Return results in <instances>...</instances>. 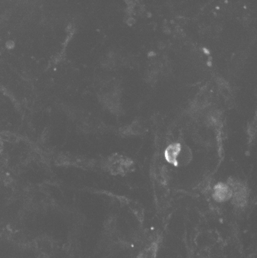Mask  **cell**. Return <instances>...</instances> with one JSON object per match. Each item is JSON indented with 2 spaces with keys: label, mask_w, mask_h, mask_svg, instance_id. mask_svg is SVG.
<instances>
[{
  "label": "cell",
  "mask_w": 257,
  "mask_h": 258,
  "mask_svg": "<svg viewBox=\"0 0 257 258\" xmlns=\"http://www.w3.org/2000/svg\"><path fill=\"white\" fill-rule=\"evenodd\" d=\"M192 159V153L189 148L187 146H181L178 156H177L175 165L177 166H186Z\"/></svg>",
  "instance_id": "3957f363"
},
{
  "label": "cell",
  "mask_w": 257,
  "mask_h": 258,
  "mask_svg": "<svg viewBox=\"0 0 257 258\" xmlns=\"http://www.w3.org/2000/svg\"><path fill=\"white\" fill-rule=\"evenodd\" d=\"M180 149H181V146L178 144V143L170 146L167 149L166 152H165L167 160L171 162V163L175 164L177 156H178Z\"/></svg>",
  "instance_id": "277c9868"
},
{
  "label": "cell",
  "mask_w": 257,
  "mask_h": 258,
  "mask_svg": "<svg viewBox=\"0 0 257 258\" xmlns=\"http://www.w3.org/2000/svg\"><path fill=\"white\" fill-rule=\"evenodd\" d=\"M143 131V127L139 123H132L131 125L121 129V133L125 136H138Z\"/></svg>",
  "instance_id": "5b68a950"
},
{
  "label": "cell",
  "mask_w": 257,
  "mask_h": 258,
  "mask_svg": "<svg viewBox=\"0 0 257 258\" xmlns=\"http://www.w3.org/2000/svg\"><path fill=\"white\" fill-rule=\"evenodd\" d=\"M130 159L120 155H114L107 161V167L112 173H125L132 167Z\"/></svg>",
  "instance_id": "6da1fadb"
},
{
  "label": "cell",
  "mask_w": 257,
  "mask_h": 258,
  "mask_svg": "<svg viewBox=\"0 0 257 258\" xmlns=\"http://www.w3.org/2000/svg\"><path fill=\"white\" fill-rule=\"evenodd\" d=\"M232 195V190L229 185L219 184L214 190V197L218 201H227Z\"/></svg>",
  "instance_id": "7a4b0ae2"
}]
</instances>
